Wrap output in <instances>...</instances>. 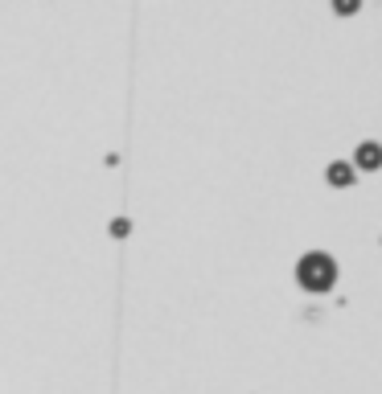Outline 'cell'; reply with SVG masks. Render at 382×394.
<instances>
[{"mask_svg": "<svg viewBox=\"0 0 382 394\" xmlns=\"http://www.w3.org/2000/svg\"><path fill=\"white\" fill-rule=\"evenodd\" d=\"M296 284H300L305 292H313V296L329 292V288L337 284V259H333L329 251H309V255H300V263H296Z\"/></svg>", "mask_w": 382, "mask_h": 394, "instance_id": "cell-1", "label": "cell"}, {"mask_svg": "<svg viewBox=\"0 0 382 394\" xmlns=\"http://www.w3.org/2000/svg\"><path fill=\"white\" fill-rule=\"evenodd\" d=\"M325 177H329V185H333V189H350V185L358 181V164H354V160H333Z\"/></svg>", "mask_w": 382, "mask_h": 394, "instance_id": "cell-2", "label": "cell"}, {"mask_svg": "<svg viewBox=\"0 0 382 394\" xmlns=\"http://www.w3.org/2000/svg\"><path fill=\"white\" fill-rule=\"evenodd\" d=\"M354 164H358V169H366V173H379V169H382V144H374V140L358 144V152H354Z\"/></svg>", "mask_w": 382, "mask_h": 394, "instance_id": "cell-3", "label": "cell"}, {"mask_svg": "<svg viewBox=\"0 0 382 394\" xmlns=\"http://www.w3.org/2000/svg\"><path fill=\"white\" fill-rule=\"evenodd\" d=\"M358 8H362V0H333V12L337 16H354Z\"/></svg>", "mask_w": 382, "mask_h": 394, "instance_id": "cell-4", "label": "cell"}, {"mask_svg": "<svg viewBox=\"0 0 382 394\" xmlns=\"http://www.w3.org/2000/svg\"><path fill=\"white\" fill-rule=\"evenodd\" d=\"M128 230H132L128 218H115V222H111V234H115V238H128Z\"/></svg>", "mask_w": 382, "mask_h": 394, "instance_id": "cell-5", "label": "cell"}]
</instances>
